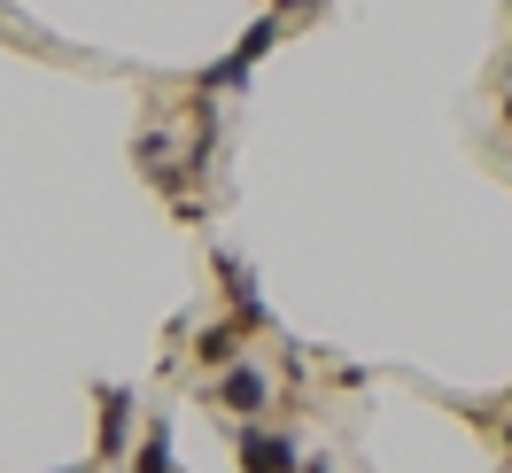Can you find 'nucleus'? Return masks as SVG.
Here are the masks:
<instances>
[{"mask_svg": "<svg viewBox=\"0 0 512 473\" xmlns=\"http://www.w3.org/2000/svg\"><path fill=\"white\" fill-rule=\"evenodd\" d=\"M218 404H225V411H241V419H256V411L272 404V380L256 373V365H225V380H218Z\"/></svg>", "mask_w": 512, "mask_h": 473, "instance_id": "1", "label": "nucleus"}, {"mask_svg": "<svg viewBox=\"0 0 512 473\" xmlns=\"http://www.w3.org/2000/svg\"><path fill=\"white\" fill-rule=\"evenodd\" d=\"M295 466V442L272 435V427H249L241 435V473H288Z\"/></svg>", "mask_w": 512, "mask_h": 473, "instance_id": "2", "label": "nucleus"}, {"mask_svg": "<svg viewBox=\"0 0 512 473\" xmlns=\"http://www.w3.org/2000/svg\"><path fill=\"white\" fill-rule=\"evenodd\" d=\"M225 287H233V326H241V334H249V326H264V295H256V280H249V264H241V256H225Z\"/></svg>", "mask_w": 512, "mask_h": 473, "instance_id": "3", "label": "nucleus"}, {"mask_svg": "<svg viewBox=\"0 0 512 473\" xmlns=\"http://www.w3.org/2000/svg\"><path fill=\"white\" fill-rule=\"evenodd\" d=\"M125 427H132V396L125 388H101V458L125 450Z\"/></svg>", "mask_w": 512, "mask_h": 473, "instance_id": "4", "label": "nucleus"}, {"mask_svg": "<svg viewBox=\"0 0 512 473\" xmlns=\"http://www.w3.org/2000/svg\"><path fill=\"white\" fill-rule=\"evenodd\" d=\"M194 357H202V365H241V326H202V334H194Z\"/></svg>", "mask_w": 512, "mask_h": 473, "instance_id": "5", "label": "nucleus"}, {"mask_svg": "<svg viewBox=\"0 0 512 473\" xmlns=\"http://www.w3.org/2000/svg\"><path fill=\"white\" fill-rule=\"evenodd\" d=\"M132 473H179L171 466V427H148V442H140V466Z\"/></svg>", "mask_w": 512, "mask_h": 473, "instance_id": "6", "label": "nucleus"}, {"mask_svg": "<svg viewBox=\"0 0 512 473\" xmlns=\"http://www.w3.org/2000/svg\"><path fill=\"white\" fill-rule=\"evenodd\" d=\"M295 473H334V466H319V458H295Z\"/></svg>", "mask_w": 512, "mask_h": 473, "instance_id": "7", "label": "nucleus"}, {"mask_svg": "<svg viewBox=\"0 0 512 473\" xmlns=\"http://www.w3.org/2000/svg\"><path fill=\"white\" fill-rule=\"evenodd\" d=\"M288 8H319V0H280V8H272V16H288Z\"/></svg>", "mask_w": 512, "mask_h": 473, "instance_id": "8", "label": "nucleus"}, {"mask_svg": "<svg viewBox=\"0 0 512 473\" xmlns=\"http://www.w3.org/2000/svg\"><path fill=\"white\" fill-rule=\"evenodd\" d=\"M63 473H94V466H63Z\"/></svg>", "mask_w": 512, "mask_h": 473, "instance_id": "9", "label": "nucleus"}, {"mask_svg": "<svg viewBox=\"0 0 512 473\" xmlns=\"http://www.w3.org/2000/svg\"><path fill=\"white\" fill-rule=\"evenodd\" d=\"M505 117H512V94H505Z\"/></svg>", "mask_w": 512, "mask_h": 473, "instance_id": "10", "label": "nucleus"}, {"mask_svg": "<svg viewBox=\"0 0 512 473\" xmlns=\"http://www.w3.org/2000/svg\"><path fill=\"white\" fill-rule=\"evenodd\" d=\"M505 450H512V427H505Z\"/></svg>", "mask_w": 512, "mask_h": 473, "instance_id": "11", "label": "nucleus"}, {"mask_svg": "<svg viewBox=\"0 0 512 473\" xmlns=\"http://www.w3.org/2000/svg\"><path fill=\"white\" fill-rule=\"evenodd\" d=\"M117 473H132V466H117Z\"/></svg>", "mask_w": 512, "mask_h": 473, "instance_id": "12", "label": "nucleus"}]
</instances>
